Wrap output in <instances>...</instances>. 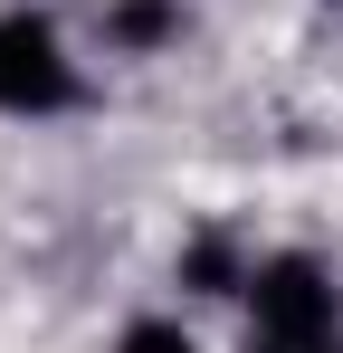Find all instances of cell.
Instances as JSON below:
<instances>
[{
	"label": "cell",
	"instance_id": "6",
	"mask_svg": "<svg viewBox=\"0 0 343 353\" xmlns=\"http://www.w3.org/2000/svg\"><path fill=\"white\" fill-rule=\"evenodd\" d=\"M324 353H343V344H324Z\"/></svg>",
	"mask_w": 343,
	"mask_h": 353
},
{
	"label": "cell",
	"instance_id": "1",
	"mask_svg": "<svg viewBox=\"0 0 343 353\" xmlns=\"http://www.w3.org/2000/svg\"><path fill=\"white\" fill-rule=\"evenodd\" d=\"M343 344V287L324 258H258L248 268V353H324Z\"/></svg>",
	"mask_w": 343,
	"mask_h": 353
},
{
	"label": "cell",
	"instance_id": "2",
	"mask_svg": "<svg viewBox=\"0 0 343 353\" xmlns=\"http://www.w3.org/2000/svg\"><path fill=\"white\" fill-rule=\"evenodd\" d=\"M86 96V77L67 58V39H57L48 10H0V115H67Z\"/></svg>",
	"mask_w": 343,
	"mask_h": 353
},
{
	"label": "cell",
	"instance_id": "4",
	"mask_svg": "<svg viewBox=\"0 0 343 353\" xmlns=\"http://www.w3.org/2000/svg\"><path fill=\"white\" fill-rule=\"evenodd\" d=\"M181 287H200V296H248V268H238V248H229V230L191 239V258H181Z\"/></svg>",
	"mask_w": 343,
	"mask_h": 353
},
{
	"label": "cell",
	"instance_id": "3",
	"mask_svg": "<svg viewBox=\"0 0 343 353\" xmlns=\"http://www.w3.org/2000/svg\"><path fill=\"white\" fill-rule=\"evenodd\" d=\"M96 29H105V48L143 58V48L181 39V0H96Z\"/></svg>",
	"mask_w": 343,
	"mask_h": 353
},
{
	"label": "cell",
	"instance_id": "5",
	"mask_svg": "<svg viewBox=\"0 0 343 353\" xmlns=\"http://www.w3.org/2000/svg\"><path fill=\"white\" fill-rule=\"evenodd\" d=\"M114 353H200V344H191L172 315H134V325L114 334Z\"/></svg>",
	"mask_w": 343,
	"mask_h": 353
}]
</instances>
